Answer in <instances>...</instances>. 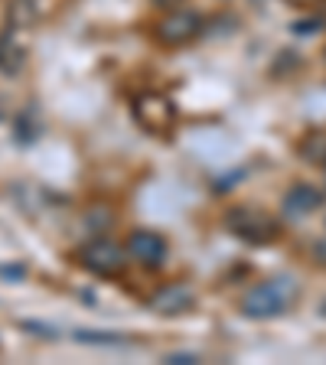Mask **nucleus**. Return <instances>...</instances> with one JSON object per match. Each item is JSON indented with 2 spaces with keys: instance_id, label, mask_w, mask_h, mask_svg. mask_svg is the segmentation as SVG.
I'll return each mask as SVG.
<instances>
[{
  "instance_id": "f257e3e1",
  "label": "nucleus",
  "mask_w": 326,
  "mask_h": 365,
  "mask_svg": "<svg viewBox=\"0 0 326 365\" xmlns=\"http://www.w3.org/2000/svg\"><path fill=\"white\" fill-rule=\"evenodd\" d=\"M297 277L290 274H274L268 281L255 284L248 294L242 297V313L248 319H271V317H281V313L290 310V304L297 300Z\"/></svg>"
},
{
  "instance_id": "f03ea898",
  "label": "nucleus",
  "mask_w": 326,
  "mask_h": 365,
  "mask_svg": "<svg viewBox=\"0 0 326 365\" xmlns=\"http://www.w3.org/2000/svg\"><path fill=\"white\" fill-rule=\"evenodd\" d=\"M225 228L238 242L248 245H271L281 238V222L261 205H235V209H228Z\"/></svg>"
},
{
  "instance_id": "7ed1b4c3",
  "label": "nucleus",
  "mask_w": 326,
  "mask_h": 365,
  "mask_svg": "<svg viewBox=\"0 0 326 365\" xmlns=\"http://www.w3.org/2000/svg\"><path fill=\"white\" fill-rule=\"evenodd\" d=\"M131 114L147 134L167 137L176 128V101L170 95H163V91H141L131 101Z\"/></svg>"
},
{
  "instance_id": "20e7f679",
  "label": "nucleus",
  "mask_w": 326,
  "mask_h": 365,
  "mask_svg": "<svg viewBox=\"0 0 326 365\" xmlns=\"http://www.w3.org/2000/svg\"><path fill=\"white\" fill-rule=\"evenodd\" d=\"M76 258H78V264L88 274H95V277H121L131 261L128 248H121V245L111 242V238H91V242H85L82 248L76 251Z\"/></svg>"
},
{
  "instance_id": "39448f33",
  "label": "nucleus",
  "mask_w": 326,
  "mask_h": 365,
  "mask_svg": "<svg viewBox=\"0 0 326 365\" xmlns=\"http://www.w3.org/2000/svg\"><path fill=\"white\" fill-rule=\"evenodd\" d=\"M203 30V16L196 10H170L163 20L153 26V36L160 39L163 46H186L199 36Z\"/></svg>"
},
{
  "instance_id": "423d86ee",
  "label": "nucleus",
  "mask_w": 326,
  "mask_h": 365,
  "mask_svg": "<svg viewBox=\"0 0 326 365\" xmlns=\"http://www.w3.org/2000/svg\"><path fill=\"white\" fill-rule=\"evenodd\" d=\"M128 258L137 261L141 267H160L163 261H167V238L160 235V232H153V228H137V232H131L128 238Z\"/></svg>"
},
{
  "instance_id": "0eeeda50",
  "label": "nucleus",
  "mask_w": 326,
  "mask_h": 365,
  "mask_svg": "<svg viewBox=\"0 0 326 365\" xmlns=\"http://www.w3.org/2000/svg\"><path fill=\"white\" fill-rule=\"evenodd\" d=\"M147 307H151L153 313H160V317H180V313H190L193 307H196V290L183 281L163 284L157 294H151Z\"/></svg>"
},
{
  "instance_id": "6e6552de",
  "label": "nucleus",
  "mask_w": 326,
  "mask_h": 365,
  "mask_svg": "<svg viewBox=\"0 0 326 365\" xmlns=\"http://www.w3.org/2000/svg\"><path fill=\"white\" fill-rule=\"evenodd\" d=\"M323 205V196H320V190H313L310 182H294L287 192H284L281 199V212L287 215V219L300 222L307 219V215H313Z\"/></svg>"
},
{
  "instance_id": "1a4fd4ad",
  "label": "nucleus",
  "mask_w": 326,
  "mask_h": 365,
  "mask_svg": "<svg viewBox=\"0 0 326 365\" xmlns=\"http://www.w3.org/2000/svg\"><path fill=\"white\" fill-rule=\"evenodd\" d=\"M23 66H26V49L16 43L14 26H10V30L0 33V72L14 78L23 72Z\"/></svg>"
},
{
  "instance_id": "9d476101",
  "label": "nucleus",
  "mask_w": 326,
  "mask_h": 365,
  "mask_svg": "<svg viewBox=\"0 0 326 365\" xmlns=\"http://www.w3.org/2000/svg\"><path fill=\"white\" fill-rule=\"evenodd\" d=\"M39 16V4L36 0H10L7 7V20L14 30H26V26H33Z\"/></svg>"
},
{
  "instance_id": "9b49d317",
  "label": "nucleus",
  "mask_w": 326,
  "mask_h": 365,
  "mask_svg": "<svg viewBox=\"0 0 326 365\" xmlns=\"http://www.w3.org/2000/svg\"><path fill=\"white\" fill-rule=\"evenodd\" d=\"M300 157L307 163H323L326 167V130H310V134L300 140Z\"/></svg>"
},
{
  "instance_id": "f8f14e48",
  "label": "nucleus",
  "mask_w": 326,
  "mask_h": 365,
  "mask_svg": "<svg viewBox=\"0 0 326 365\" xmlns=\"http://www.w3.org/2000/svg\"><path fill=\"white\" fill-rule=\"evenodd\" d=\"M76 339H82V342H101V346H118V336L114 333H76Z\"/></svg>"
},
{
  "instance_id": "ddd939ff",
  "label": "nucleus",
  "mask_w": 326,
  "mask_h": 365,
  "mask_svg": "<svg viewBox=\"0 0 326 365\" xmlns=\"http://www.w3.org/2000/svg\"><path fill=\"white\" fill-rule=\"evenodd\" d=\"M163 362H170V365H193V362H199V359L190 356V352H176V356H167Z\"/></svg>"
},
{
  "instance_id": "4468645a",
  "label": "nucleus",
  "mask_w": 326,
  "mask_h": 365,
  "mask_svg": "<svg viewBox=\"0 0 326 365\" xmlns=\"http://www.w3.org/2000/svg\"><path fill=\"white\" fill-rule=\"evenodd\" d=\"M153 4H157V7H163V10H173V7H180L183 0H153Z\"/></svg>"
},
{
  "instance_id": "2eb2a0df",
  "label": "nucleus",
  "mask_w": 326,
  "mask_h": 365,
  "mask_svg": "<svg viewBox=\"0 0 326 365\" xmlns=\"http://www.w3.org/2000/svg\"><path fill=\"white\" fill-rule=\"evenodd\" d=\"M290 4H313V0H290Z\"/></svg>"
}]
</instances>
